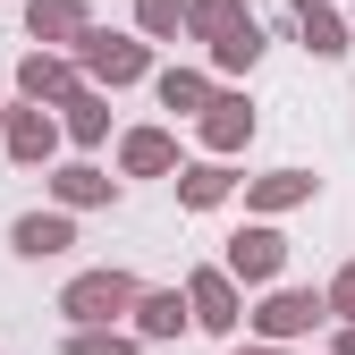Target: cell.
<instances>
[{"label": "cell", "instance_id": "cell-1", "mask_svg": "<svg viewBox=\"0 0 355 355\" xmlns=\"http://www.w3.org/2000/svg\"><path fill=\"white\" fill-rule=\"evenodd\" d=\"M119 304H136V288H127L119 271H94V279H76V288H68V313H76V322H110Z\"/></svg>", "mask_w": 355, "mask_h": 355}, {"label": "cell", "instance_id": "cell-2", "mask_svg": "<svg viewBox=\"0 0 355 355\" xmlns=\"http://www.w3.org/2000/svg\"><path fill=\"white\" fill-rule=\"evenodd\" d=\"M279 254H288V245H279L271 229H237V237H229V271H237V279H271Z\"/></svg>", "mask_w": 355, "mask_h": 355}, {"label": "cell", "instance_id": "cell-3", "mask_svg": "<svg viewBox=\"0 0 355 355\" xmlns=\"http://www.w3.org/2000/svg\"><path fill=\"white\" fill-rule=\"evenodd\" d=\"M85 68L110 76V85H127V76H144V51H136V42H119V34H85Z\"/></svg>", "mask_w": 355, "mask_h": 355}, {"label": "cell", "instance_id": "cell-4", "mask_svg": "<svg viewBox=\"0 0 355 355\" xmlns=\"http://www.w3.org/2000/svg\"><path fill=\"white\" fill-rule=\"evenodd\" d=\"M187 304H195V322H203V330H229V322H237V296H229V279H220V271H203Z\"/></svg>", "mask_w": 355, "mask_h": 355}, {"label": "cell", "instance_id": "cell-5", "mask_svg": "<svg viewBox=\"0 0 355 355\" xmlns=\"http://www.w3.org/2000/svg\"><path fill=\"white\" fill-rule=\"evenodd\" d=\"M254 322L271 330V338H288V330H313V322H322V304H313V296H271Z\"/></svg>", "mask_w": 355, "mask_h": 355}, {"label": "cell", "instance_id": "cell-6", "mask_svg": "<svg viewBox=\"0 0 355 355\" xmlns=\"http://www.w3.org/2000/svg\"><path fill=\"white\" fill-rule=\"evenodd\" d=\"M9 153L17 161H42V153H51V119H42V110H17L9 119Z\"/></svg>", "mask_w": 355, "mask_h": 355}, {"label": "cell", "instance_id": "cell-7", "mask_svg": "<svg viewBox=\"0 0 355 355\" xmlns=\"http://www.w3.org/2000/svg\"><path fill=\"white\" fill-rule=\"evenodd\" d=\"M296 34H304V51H347V34H338V17H330V9H313V0H304V9H296Z\"/></svg>", "mask_w": 355, "mask_h": 355}, {"label": "cell", "instance_id": "cell-8", "mask_svg": "<svg viewBox=\"0 0 355 355\" xmlns=\"http://www.w3.org/2000/svg\"><path fill=\"white\" fill-rule=\"evenodd\" d=\"M195 26H203V34L220 42V51H229V42H237V34H254V26L237 17V0H203V9H195Z\"/></svg>", "mask_w": 355, "mask_h": 355}, {"label": "cell", "instance_id": "cell-9", "mask_svg": "<svg viewBox=\"0 0 355 355\" xmlns=\"http://www.w3.org/2000/svg\"><path fill=\"white\" fill-rule=\"evenodd\" d=\"M203 136H211V144H245V136H254V110H245V102H211Z\"/></svg>", "mask_w": 355, "mask_h": 355}, {"label": "cell", "instance_id": "cell-10", "mask_svg": "<svg viewBox=\"0 0 355 355\" xmlns=\"http://www.w3.org/2000/svg\"><path fill=\"white\" fill-rule=\"evenodd\" d=\"M60 245H68V220H42V211L17 220V254H60Z\"/></svg>", "mask_w": 355, "mask_h": 355}, {"label": "cell", "instance_id": "cell-11", "mask_svg": "<svg viewBox=\"0 0 355 355\" xmlns=\"http://www.w3.org/2000/svg\"><path fill=\"white\" fill-rule=\"evenodd\" d=\"M34 34H85V9L76 0H34Z\"/></svg>", "mask_w": 355, "mask_h": 355}, {"label": "cell", "instance_id": "cell-12", "mask_svg": "<svg viewBox=\"0 0 355 355\" xmlns=\"http://www.w3.org/2000/svg\"><path fill=\"white\" fill-rule=\"evenodd\" d=\"M161 102H169V110H203V76L169 68V76H161Z\"/></svg>", "mask_w": 355, "mask_h": 355}, {"label": "cell", "instance_id": "cell-13", "mask_svg": "<svg viewBox=\"0 0 355 355\" xmlns=\"http://www.w3.org/2000/svg\"><path fill=\"white\" fill-rule=\"evenodd\" d=\"M60 195H68V203H102L110 178H102V169H60Z\"/></svg>", "mask_w": 355, "mask_h": 355}, {"label": "cell", "instance_id": "cell-14", "mask_svg": "<svg viewBox=\"0 0 355 355\" xmlns=\"http://www.w3.org/2000/svg\"><path fill=\"white\" fill-rule=\"evenodd\" d=\"M220 195H229V169H220V161L187 169V203H220Z\"/></svg>", "mask_w": 355, "mask_h": 355}, {"label": "cell", "instance_id": "cell-15", "mask_svg": "<svg viewBox=\"0 0 355 355\" xmlns=\"http://www.w3.org/2000/svg\"><path fill=\"white\" fill-rule=\"evenodd\" d=\"M187 313H195V304H178V296H144V330H153V338H169Z\"/></svg>", "mask_w": 355, "mask_h": 355}, {"label": "cell", "instance_id": "cell-16", "mask_svg": "<svg viewBox=\"0 0 355 355\" xmlns=\"http://www.w3.org/2000/svg\"><path fill=\"white\" fill-rule=\"evenodd\" d=\"M127 169H169V136H153V127L127 136Z\"/></svg>", "mask_w": 355, "mask_h": 355}, {"label": "cell", "instance_id": "cell-17", "mask_svg": "<svg viewBox=\"0 0 355 355\" xmlns=\"http://www.w3.org/2000/svg\"><path fill=\"white\" fill-rule=\"evenodd\" d=\"M304 187H313L304 169H279V178H262V187H254V203H296Z\"/></svg>", "mask_w": 355, "mask_h": 355}, {"label": "cell", "instance_id": "cell-18", "mask_svg": "<svg viewBox=\"0 0 355 355\" xmlns=\"http://www.w3.org/2000/svg\"><path fill=\"white\" fill-rule=\"evenodd\" d=\"M68 127H76V136H85V144H94V136H102V127H110V110H102L94 94H76V102H68Z\"/></svg>", "mask_w": 355, "mask_h": 355}, {"label": "cell", "instance_id": "cell-19", "mask_svg": "<svg viewBox=\"0 0 355 355\" xmlns=\"http://www.w3.org/2000/svg\"><path fill=\"white\" fill-rule=\"evenodd\" d=\"M17 85H26V94H60L68 68H60V60H26V68H17Z\"/></svg>", "mask_w": 355, "mask_h": 355}, {"label": "cell", "instance_id": "cell-20", "mask_svg": "<svg viewBox=\"0 0 355 355\" xmlns=\"http://www.w3.org/2000/svg\"><path fill=\"white\" fill-rule=\"evenodd\" d=\"M68 355H136V347H127V338H119V330H110V338H102V330H85V338H76V347H68Z\"/></svg>", "mask_w": 355, "mask_h": 355}, {"label": "cell", "instance_id": "cell-21", "mask_svg": "<svg viewBox=\"0 0 355 355\" xmlns=\"http://www.w3.org/2000/svg\"><path fill=\"white\" fill-rule=\"evenodd\" d=\"M144 26H153V34H169V26H178V0H144Z\"/></svg>", "mask_w": 355, "mask_h": 355}, {"label": "cell", "instance_id": "cell-22", "mask_svg": "<svg viewBox=\"0 0 355 355\" xmlns=\"http://www.w3.org/2000/svg\"><path fill=\"white\" fill-rule=\"evenodd\" d=\"M330 304H347V313H355V262L338 271V288H330Z\"/></svg>", "mask_w": 355, "mask_h": 355}, {"label": "cell", "instance_id": "cell-23", "mask_svg": "<svg viewBox=\"0 0 355 355\" xmlns=\"http://www.w3.org/2000/svg\"><path fill=\"white\" fill-rule=\"evenodd\" d=\"M338 347H347V355H355V330H347V338H338Z\"/></svg>", "mask_w": 355, "mask_h": 355}, {"label": "cell", "instance_id": "cell-24", "mask_svg": "<svg viewBox=\"0 0 355 355\" xmlns=\"http://www.w3.org/2000/svg\"><path fill=\"white\" fill-rule=\"evenodd\" d=\"M254 355H271V347H254Z\"/></svg>", "mask_w": 355, "mask_h": 355}]
</instances>
